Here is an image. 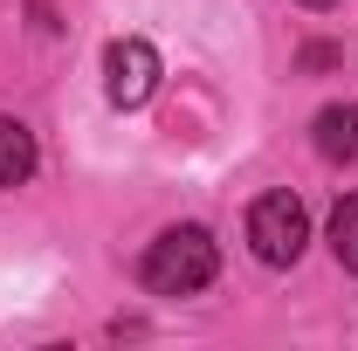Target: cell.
I'll return each instance as SVG.
<instances>
[{"instance_id": "obj_1", "label": "cell", "mask_w": 358, "mask_h": 351, "mask_svg": "<svg viewBox=\"0 0 358 351\" xmlns=\"http://www.w3.org/2000/svg\"><path fill=\"white\" fill-rule=\"evenodd\" d=\"M214 268H221V248H214L207 227H166V234L145 248L138 275H145L152 296H193V289L214 282Z\"/></svg>"}, {"instance_id": "obj_2", "label": "cell", "mask_w": 358, "mask_h": 351, "mask_svg": "<svg viewBox=\"0 0 358 351\" xmlns=\"http://www.w3.org/2000/svg\"><path fill=\"white\" fill-rule=\"evenodd\" d=\"M303 241H310V214H303L296 193H262L248 207V248H255V262L289 268L303 255Z\"/></svg>"}, {"instance_id": "obj_3", "label": "cell", "mask_w": 358, "mask_h": 351, "mask_svg": "<svg viewBox=\"0 0 358 351\" xmlns=\"http://www.w3.org/2000/svg\"><path fill=\"white\" fill-rule=\"evenodd\" d=\"M152 89H159V48L145 42V35H117V42L103 48V96L117 110H138Z\"/></svg>"}, {"instance_id": "obj_4", "label": "cell", "mask_w": 358, "mask_h": 351, "mask_svg": "<svg viewBox=\"0 0 358 351\" xmlns=\"http://www.w3.org/2000/svg\"><path fill=\"white\" fill-rule=\"evenodd\" d=\"M310 131H317V152H324L331 166H352L358 159V103H324Z\"/></svg>"}, {"instance_id": "obj_5", "label": "cell", "mask_w": 358, "mask_h": 351, "mask_svg": "<svg viewBox=\"0 0 358 351\" xmlns=\"http://www.w3.org/2000/svg\"><path fill=\"white\" fill-rule=\"evenodd\" d=\"M35 173V131L21 117H0V186H21Z\"/></svg>"}, {"instance_id": "obj_6", "label": "cell", "mask_w": 358, "mask_h": 351, "mask_svg": "<svg viewBox=\"0 0 358 351\" xmlns=\"http://www.w3.org/2000/svg\"><path fill=\"white\" fill-rule=\"evenodd\" d=\"M331 255H338V268L358 275V193H345L331 207Z\"/></svg>"}, {"instance_id": "obj_7", "label": "cell", "mask_w": 358, "mask_h": 351, "mask_svg": "<svg viewBox=\"0 0 358 351\" xmlns=\"http://www.w3.org/2000/svg\"><path fill=\"white\" fill-rule=\"evenodd\" d=\"M303 7H331V0H303Z\"/></svg>"}]
</instances>
